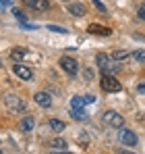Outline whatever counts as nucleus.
Wrapping results in <instances>:
<instances>
[{
    "label": "nucleus",
    "instance_id": "2",
    "mask_svg": "<svg viewBox=\"0 0 145 154\" xmlns=\"http://www.w3.org/2000/svg\"><path fill=\"white\" fill-rule=\"evenodd\" d=\"M102 90H104V92H110V94H116V92L122 90V85H120V81H118L116 77L102 75Z\"/></svg>",
    "mask_w": 145,
    "mask_h": 154
},
{
    "label": "nucleus",
    "instance_id": "11",
    "mask_svg": "<svg viewBox=\"0 0 145 154\" xmlns=\"http://www.w3.org/2000/svg\"><path fill=\"white\" fill-rule=\"evenodd\" d=\"M69 115L72 117V121H87L85 108H69Z\"/></svg>",
    "mask_w": 145,
    "mask_h": 154
},
{
    "label": "nucleus",
    "instance_id": "27",
    "mask_svg": "<svg viewBox=\"0 0 145 154\" xmlns=\"http://www.w3.org/2000/svg\"><path fill=\"white\" fill-rule=\"evenodd\" d=\"M137 92H141V94H145V83H143V81H141V83L137 85Z\"/></svg>",
    "mask_w": 145,
    "mask_h": 154
},
{
    "label": "nucleus",
    "instance_id": "24",
    "mask_svg": "<svg viewBox=\"0 0 145 154\" xmlns=\"http://www.w3.org/2000/svg\"><path fill=\"white\" fill-rule=\"evenodd\" d=\"M10 4H13V0H0V11H6Z\"/></svg>",
    "mask_w": 145,
    "mask_h": 154
},
{
    "label": "nucleus",
    "instance_id": "12",
    "mask_svg": "<svg viewBox=\"0 0 145 154\" xmlns=\"http://www.w3.org/2000/svg\"><path fill=\"white\" fill-rule=\"evenodd\" d=\"M19 127H21V131H31V129L35 127V119L27 115V117H23V119H21V123H19Z\"/></svg>",
    "mask_w": 145,
    "mask_h": 154
},
{
    "label": "nucleus",
    "instance_id": "14",
    "mask_svg": "<svg viewBox=\"0 0 145 154\" xmlns=\"http://www.w3.org/2000/svg\"><path fill=\"white\" fill-rule=\"evenodd\" d=\"M50 146H52L54 150H67V148H69L67 140H62V137H54V140L50 142Z\"/></svg>",
    "mask_w": 145,
    "mask_h": 154
},
{
    "label": "nucleus",
    "instance_id": "6",
    "mask_svg": "<svg viewBox=\"0 0 145 154\" xmlns=\"http://www.w3.org/2000/svg\"><path fill=\"white\" fill-rule=\"evenodd\" d=\"M118 140H120L124 146H137V135H135V131H131V129H124L122 127L120 131H118Z\"/></svg>",
    "mask_w": 145,
    "mask_h": 154
},
{
    "label": "nucleus",
    "instance_id": "25",
    "mask_svg": "<svg viewBox=\"0 0 145 154\" xmlns=\"http://www.w3.org/2000/svg\"><path fill=\"white\" fill-rule=\"evenodd\" d=\"M93 75H96V71L87 67V69H85V79H91V77H93Z\"/></svg>",
    "mask_w": 145,
    "mask_h": 154
},
{
    "label": "nucleus",
    "instance_id": "4",
    "mask_svg": "<svg viewBox=\"0 0 145 154\" xmlns=\"http://www.w3.org/2000/svg\"><path fill=\"white\" fill-rule=\"evenodd\" d=\"M96 63H97V67L102 69V73L104 75H112L116 69H114V65H112V58L108 56V54H97L96 56Z\"/></svg>",
    "mask_w": 145,
    "mask_h": 154
},
{
    "label": "nucleus",
    "instance_id": "22",
    "mask_svg": "<svg viewBox=\"0 0 145 154\" xmlns=\"http://www.w3.org/2000/svg\"><path fill=\"white\" fill-rule=\"evenodd\" d=\"M137 17H139L141 21H145V4H139V8H137Z\"/></svg>",
    "mask_w": 145,
    "mask_h": 154
},
{
    "label": "nucleus",
    "instance_id": "18",
    "mask_svg": "<svg viewBox=\"0 0 145 154\" xmlns=\"http://www.w3.org/2000/svg\"><path fill=\"white\" fill-rule=\"evenodd\" d=\"M126 56H129V52H126V50H114L110 58H112V60H124Z\"/></svg>",
    "mask_w": 145,
    "mask_h": 154
},
{
    "label": "nucleus",
    "instance_id": "21",
    "mask_svg": "<svg viewBox=\"0 0 145 154\" xmlns=\"http://www.w3.org/2000/svg\"><path fill=\"white\" fill-rule=\"evenodd\" d=\"M50 31H56V33H67V29L64 27H60V25H48Z\"/></svg>",
    "mask_w": 145,
    "mask_h": 154
},
{
    "label": "nucleus",
    "instance_id": "26",
    "mask_svg": "<svg viewBox=\"0 0 145 154\" xmlns=\"http://www.w3.org/2000/svg\"><path fill=\"white\" fill-rule=\"evenodd\" d=\"M83 98H85V102L89 104V102H96V96H91V94H89V96H83Z\"/></svg>",
    "mask_w": 145,
    "mask_h": 154
},
{
    "label": "nucleus",
    "instance_id": "9",
    "mask_svg": "<svg viewBox=\"0 0 145 154\" xmlns=\"http://www.w3.org/2000/svg\"><path fill=\"white\" fill-rule=\"evenodd\" d=\"M87 31L89 33H96V35H110L112 33L110 27H102V25H97V23H91V25L87 27Z\"/></svg>",
    "mask_w": 145,
    "mask_h": 154
},
{
    "label": "nucleus",
    "instance_id": "15",
    "mask_svg": "<svg viewBox=\"0 0 145 154\" xmlns=\"http://www.w3.org/2000/svg\"><path fill=\"white\" fill-rule=\"evenodd\" d=\"M85 98L83 96H72L71 98V108H85Z\"/></svg>",
    "mask_w": 145,
    "mask_h": 154
},
{
    "label": "nucleus",
    "instance_id": "30",
    "mask_svg": "<svg viewBox=\"0 0 145 154\" xmlns=\"http://www.w3.org/2000/svg\"><path fill=\"white\" fill-rule=\"evenodd\" d=\"M52 154H64V152H56V150H54V152H52Z\"/></svg>",
    "mask_w": 145,
    "mask_h": 154
},
{
    "label": "nucleus",
    "instance_id": "16",
    "mask_svg": "<svg viewBox=\"0 0 145 154\" xmlns=\"http://www.w3.org/2000/svg\"><path fill=\"white\" fill-rule=\"evenodd\" d=\"M50 127L54 129V131H64V127H67V125H64L60 119H50Z\"/></svg>",
    "mask_w": 145,
    "mask_h": 154
},
{
    "label": "nucleus",
    "instance_id": "19",
    "mask_svg": "<svg viewBox=\"0 0 145 154\" xmlns=\"http://www.w3.org/2000/svg\"><path fill=\"white\" fill-rule=\"evenodd\" d=\"M133 58L137 63H145V50H135L133 52Z\"/></svg>",
    "mask_w": 145,
    "mask_h": 154
},
{
    "label": "nucleus",
    "instance_id": "8",
    "mask_svg": "<svg viewBox=\"0 0 145 154\" xmlns=\"http://www.w3.org/2000/svg\"><path fill=\"white\" fill-rule=\"evenodd\" d=\"M33 100L40 104L42 108H50V106H52V96H50L48 92H35Z\"/></svg>",
    "mask_w": 145,
    "mask_h": 154
},
{
    "label": "nucleus",
    "instance_id": "28",
    "mask_svg": "<svg viewBox=\"0 0 145 154\" xmlns=\"http://www.w3.org/2000/svg\"><path fill=\"white\" fill-rule=\"evenodd\" d=\"M25 4H29V6H31V8H33V4H35V0H23Z\"/></svg>",
    "mask_w": 145,
    "mask_h": 154
},
{
    "label": "nucleus",
    "instance_id": "13",
    "mask_svg": "<svg viewBox=\"0 0 145 154\" xmlns=\"http://www.w3.org/2000/svg\"><path fill=\"white\" fill-rule=\"evenodd\" d=\"M27 54H29V50H27V48L17 46V48H13V50H10V58H15V60H23Z\"/></svg>",
    "mask_w": 145,
    "mask_h": 154
},
{
    "label": "nucleus",
    "instance_id": "20",
    "mask_svg": "<svg viewBox=\"0 0 145 154\" xmlns=\"http://www.w3.org/2000/svg\"><path fill=\"white\" fill-rule=\"evenodd\" d=\"M13 15H15L17 19H21V23H25V21H27V17H25V13L21 11V8H13Z\"/></svg>",
    "mask_w": 145,
    "mask_h": 154
},
{
    "label": "nucleus",
    "instance_id": "23",
    "mask_svg": "<svg viewBox=\"0 0 145 154\" xmlns=\"http://www.w3.org/2000/svg\"><path fill=\"white\" fill-rule=\"evenodd\" d=\"M91 2L96 4V8H97V11H99V13H106V6L102 4V0H91Z\"/></svg>",
    "mask_w": 145,
    "mask_h": 154
},
{
    "label": "nucleus",
    "instance_id": "10",
    "mask_svg": "<svg viewBox=\"0 0 145 154\" xmlns=\"http://www.w3.org/2000/svg\"><path fill=\"white\" fill-rule=\"evenodd\" d=\"M69 13L75 15V17H83V15L87 13V8H85V4H81V2H72V4H69Z\"/></svg>",
    "mask_w": 145,
    "mask_h": 154
},
{
    "label": "nucleus",
    "instance_id": "7",
    "mask_svg": "<svg viewBox=\"0 0 145 154\" xmlns=\"http://www.w3.org/2000/svg\"><path fill=\"white\" fill-rule=\"evenodd\" d=\"M13 73L19 77V79H23V81H29V79L33 77V71H31L27 65H23V63H17V65L13 67Z\"/></svg>",
    "mask_w": 145,
    "mask_h": 154
},
{
    "label": "nucleus",
    "instance_id": "3",
    "mask_svg": "<svg viewBox=\"0 0 145 154\" xmlns=\"http://www.w3.org/2000/svg\"><path fill=\"white\" fill-rule=\"evenodd\" d=\"M104 123H106V125H110V127L122 129L124 119H122V115H118L116 110H106V112H104Z\"/></svg>",
    "mask_w": 145,
    "mask_h": 154
},
{
    "label": "nucleus",
    "instance_id": "29",
    "mask_svg": "<svg viewBox=\"0 0 145 154\" xmlns=\"http://www.w3.org/2000/svg\"><path fill=\"white\" fill-rule=\"evenodd\" d=\"M118 154H135V152H131V150H120Z\"/></svg>",
    "mask_w": 145,
    "mask_h": 154
},
{
    "label": "nucleus",
    "instance_id": "1",
    "mask_svg": "<svg viewBox=\"0 0 145 154\" xmlns=\"http://www.w3.org/2000/svg\"><path fill=\"white\" fill-rule=\"evenodd\" d=\"M4 106H6V110H10V112H25L27 102H25L23 98L15 96V94H8V96H4Z\"/></svg>",
    "mask_w": 145,
    "mask_h": 154
},
{
    "label": "nucleus",
    "instance_id": "31",
    "mask_svg": "<svg viewBox=\"0 0 145 154\" xmlns=\"http://www.w3.org/2000/svg\"><path fill=\"white\" fill-rule=\"evenodd\" d=\"M64 154H69V152H64Z\"/></svg>",
    "mask_w": 145,
    "mask_h": 154
},
{
    "label": "nucleus",
    "instance_id": "5",
    "mask_svg": "<svg viewBox=\"0 0 145 154\" xmlns=\"http://www.w3.org/2000/svg\"><path fill=\"white\" fill-rule=\"evenodd\" d=\"M60 67H62L69 75H72V77L79 73V63H77L72 56H62V58H60Z\"/></svg>",
    "mask_w": 145,
    "mask_h": 154
},
{
    "label": "nucleus",
    "instance_id": "32",
    "mask_svg": "<svg viewBox=\"0 0 145 154\" xmlns=\"http://www.w3.org/2000/svg\"><path fill=\"white\" fill-rule=\"evenodd\" d=\"M0 154H2V152H0Z\"/></svg>",
    "mask_w": 145,
    "mask_h": 154
},
{
    "label": "nucleus",
    "instance_id": "17",
    "mask_svg": "<svg viewBox=\"0 0 145 154\" xmlns=\"http://www.w3.org/2000/svg\"><path fill=\"white\" fill-rule=\"evenodd\" d=\"M33 8H35V11H48L50 8V0H35Z\"/></svg>",
    "mask_w": 145,
    "mask_h": 154
}]
</instances>
